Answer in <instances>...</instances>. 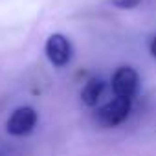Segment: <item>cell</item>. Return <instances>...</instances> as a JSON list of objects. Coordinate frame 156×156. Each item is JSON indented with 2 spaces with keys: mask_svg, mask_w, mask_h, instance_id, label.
<instances>
[{
  "mask_svg": "<svg viewBox=\"0 0 156 156\" xmlns=\"http://www.w3.org/2000/svg\"><path fill=\"white\" fill-rule=\"evenodd\" d=\"M130 112H132V99L114 96V99H110L101 108H98L96 121L101 127H107V129L119 127L121 123H125L129 119Z\"/></svg>",
  "mask_w": 156,
  "mask_h": 156,
  "instance_id": "cell-1",
  "label": "cell"
},
{
  "mask_svg": "<svg viewBox=\"0 0 156 156\" xmlns=\"http://www.w3.org/2000/svg\"><path fill=\"white\" fill-rule=\"evenodd\" d=\"M44 53H46L48 62L53 68H64L72 61L73 48H72V42L66 35L51 33L44 42Z\"/></svg>",
  "mask_w": 156,
  "mask_h": 156,
  "instance_id": "cell-2",
  "label": "cell"
},
{
  "mask_svg": "<svg viewBox=\"0 0 156 156\" xmlns=\"http://www.w3.org/2000/svg\"><path fill=\"white\" fill-rule=\"evenodd\" d=\"M37 121H39L37 110L33 107L24 105V107L15 108L9 114V118L6 121V130H8V134H11L15 138H22V136H28L33 132Z\"/></svg>",
  "mask_w": 156,
  "mask_h": 156,
  "instance_id": "cell-3",
  "label": "cell"
},
{
  "mask_svg": "<svg viewBox=\"0 0 156 156\" xmlns=\"http://www.w3.org/2000/svg\"><path fill=\"white\" fill-rule=\"evenodd\" d=\"M110 87L114 96L134 99L140 88V75L132 66H119L110 79Z\"/></svg>",
  "mask_w": 156,
  "mask_h": 156,
  "instance_id": "cell-4",
  "label": "cell"
},
{
  "mask_svg": "<svg viewBox=\"0 0 156 156\" xmlns=\"http://www.w3.org/2000/svg\"><path fill=\"white\" fill-rule=\"evenodd\" d=\"M105 92V81L101 77H90L81 88V101L87 107H96Z\"/></svg>",
  "mask_w": 156,
  "mask_h": 156,
  "instance_id": "cell-5",
  "label": "cell"
},
{
  "mask_svg": "<svg viewBox=\"0 0 156 156\" xmlns=\"http://www.w3.org/2000/svg\"><path fill=\"white\" fill-rule=\"evenodd\" d=\"M141 2H143V0H108V4H112L118 9H134Z\"/></svg>",
  "mask_w": 156,
  "mask_h": 156,
  "instance_id": "cell-6",
  "label": "cell"
},
{
  "mask_svg": "<svg viewBox=\"0 0 156 156\" xmlns=\"http://www.w3.org/2000/svg\"><path fill=\"white\" fill-rule=\"evenodd\" d=\"M149 51H151V55L156 59V37H152V41H151V44H149Z\"/></svg>",
  "mask_w": 156,
  "mask_h": 156,
  "instance_id": "cell-7",
  "label": "cell"
},
{
  "mask_svg": "<svg viewBox=\"0 0 156 156\" xmlns=\"http://www.w3.org/2000/svg\"><path fill=\"white\" fill-rule=\"evenodd\" d=\"M0 156H4V154H2V152H0Z\"/></svg>",
  "mask_w": 156,
  "mask_h": 156,
  "instance_id": "cell-8",
  "label": "cell"
}]
</instances>
